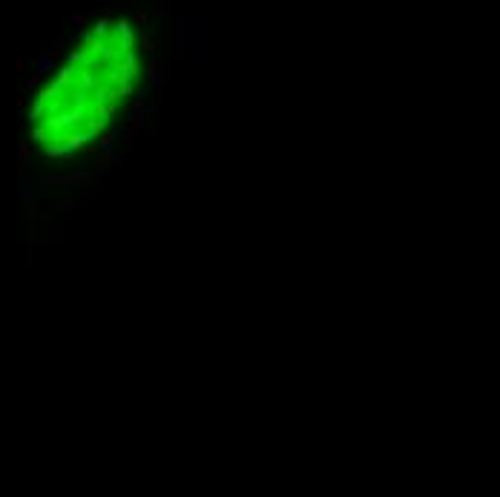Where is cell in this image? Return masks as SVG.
Masks as SVG:
<instances>
[{
    "label": "cell",
    "mask_w": 500,
    "mask_h": 497,
    "mask_svg": "<svg viewBox=\"0 0 500 497\" xmlns=\"http://www.w3.org/2000/svg\"><path fill=\"white\" fill-rule=\"evenodd\" d=\"M141 81L144 46L135 26L124 18L95 23L40 87L29 112L32 138L49 158L84 153L124 115Z\"/></svg>",
    "instance_id": "1"
}]
</instances>
